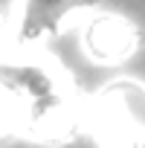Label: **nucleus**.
I'll return each mask as SVG.
<instances>
[{
    "instance_id": "obj_1",
    "label": "nucleus",
    "mask_w": 145,
    "mask_h": 148,
    "mask_svg": "<svg viewBox=\"0 0 145 148\" xmlns=\"http://www.w3.org/2000/svg\"><path fill=\"white\" fill-rule=\"evenodd\" d=\"M96 134L102 148H139L145 136V90L113 84L102 93Z\"/></svg>"
},
{
    "instance_id": "obj_2",
    "label": "nucleus",
    "mask_w": 145,
    "mask_h": 148,
    "mask_svg": "<svg viewBox=\"0 0 145 148\" xmlns=\"http://www.w3.org/2000/svg\"><path fill=\"white\" fill-rule=\"evenodd\" d=\"M133 44H136L133 29L119 18H99V21H93V26L87 32V49H90V55H96L102 61L125 58L133 49Z\"/></svg>"
},
{
    "instance_id": "obj_3",
    "label": "nucleus",
    "mask_w": 145,
    "mask_h": 148,
    "mask_svg": "<svg viewBox=\"0 0 145 148\" xmlns=\"http://www.w3.org/2000/svg\"><path fill=\"white\" fill-rule=\"evenodd\" d=\"M29 6H32V15L38 18V15H44V23H47V18H52V15H58L64 6H61V0H29ZM41 23V26H44Z\"/></svg>"
}]
</instances>
